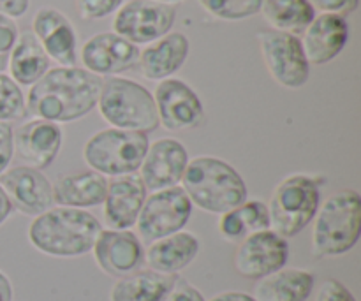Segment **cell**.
<instances>
[{"label": "cell", "instance_id": "obj_1", "mask_svg": "<svg viewBox=\"0 0 361 301\" xmlns=\"http://www.w3.org/2000/svg\"><path fill=\"white\" fill-rule=\"evenodd\" d=\"M102 78L83 67H51L25 95L27 115L53 123L85 118L97 108Z\"/></svg>", "mask_w": 361, "mask_h": 301}, {"label": "cell", "instance_id": "obj_2", "mask_svg": "<svg viewBox=\"0 0 361 301\" xmlns=\"http://www.w3.org/2000/svg\"><path fill=\"white\" fill-rule=\"evenodd\" d=\"M102 224L87 210L53 207L34 217L28 226V242L51 257H80L92 252Z\"/></svg>", "mask_w": 361, "mask_h": 301}, {"label": "cell", "instance_id": "obj_3", "mask_svg": "<svg viewBox=\"0 0 361 301\" xmlns=\"http://www.w3.org/2000/svg\"><path fill=\"white\" fill-rule=\"evenodd\" d=\"M180 183L192 207L214 215L226 214L249 199L242 175L229 162L214 155L190 159Z\"/></svg>", "mask_w": 361, "mask_h": 301}, {"label": "cell", "instance_id": "obj_4", "mask_svg": "<svg viewBox=\"0 0 361 301\" xmlns=\"http://www.w3.org/2000/svg\"><path fill=\"white\" fill-rule=\"evenodd\" d=\"M312 228L314 257L344 256L355 249L361 235V196L342 189L321 203Z\"/></svg>", "mask_w": 361, "mask_h": 301}, {"label": "cell", "instance_id": "obj_5", "mask_svg": "<svg viewBox=\"0 0 361 301\" xmlns=\"http://www.w3.org/2000/svg\"><path fill=\"white\" fill-rule=\"evenodd\" d=\"M97 109L102 120L115 129L150 134L161 125L154 94L129 78H102Z\"/></svg>", "mask_w": 361, "mask_h": 301}, {"label": "cell", "instance_id": "obj_6", "mask_svg": "<svg viewBox=\"0 0 361 301\" xmlns=\"http://www.w3.org/2000/svg\"><path fill=\"white\" fill-rule=\"evenodd\" d=\"M321 185L317 176L305 173L286 176L275 187L268 203L271 229L284 238L300 235L319 210Z\"/></svg>", "mask_w": 361, "mask_h": 301}, {"label": "cell", "instance_id": "obj_7", "mask_svg": "<svg viewBox=\"0 0 361 301\" xmlns=\"http://www.w3.org/2000/svg\"><path fill=\"white\" fill-rule=\"evenodd\" d=\"M148 145V134L108 127L88 137L83 147V161L88 169L106 178L133 175L140 169Z\"/></svg>", "mask_w": 361, "mask_h": 301}, {"label": "cell", "instance_id": "obj_8", "mask_svg": "<svg viewBox=\"0 0 361 301\" xmlns=\"http://www.w3.org/2000/svg\"><path fill=\"white\" fill-rule=\"evenodd\" d=\"M192 203L180 185L150 192L137 215V238L152 243L183 231L192 217Z\"/></svg>", "mask_w": 361, "mask_h": 301}, {"label": "cell", "instance_id": "obj_9", "mask_svg": "<svg viewBox=\"0 0 361 301\" xmlns=\"http://www.w3.org/2000/svg\"><path fill=\"white\" fill-rule=\"evenodd\" d=\"M257 42L268 73L281 87L288 90L305 87L310 76V63L303 53L300 37L270 28L257 34Z\"/></svg>", "mask_w": 361, "mask_h": 301}, {"label": "cell", "instance_id": "obj_10", "mask_svg": "<svg viewBox=\"0 0 361 301\" xmlns=\"http://www.w3.org/2000/svg\"><path fill=\"white\" fill-rule=\"evenodd\" d=\"M176 9L154 0H129L115 13L113 32L133 44H150L169 34Z\"/></svg>", "mask_w": 361, "mask_h": 301}, {"label": "cell", "instance_id": "obj_11", "mask_svg": "<svg viewBox=\"0 0 361 301\" xmlns=\"http://www.w3.org/2000/svg\"><path fill=\"white\" fill-rule=\"evenodd\" d=\"M154 101L159 123L171 133L200 129L207 122V113L200 95L178 78L159 81Z\"/></svg>", "mask_w": 361, "mask_h": 301}, {"label": "cell", "instance_id": "obj_12", "mask_svg": "<svg viewBox=\"0 0 361 301\" xmlns=\"http://www.w3.org/2000/svg\"><path fill=\"white\" fill-rule=\"evenodd\" d=\"M288 238L274 229L252 233L242 240L235 254V268L242 277L259 281L284 268L289 261Z\"/></svg>", "mask_w": 361, "mask_h": 301}, {"label": "cell", "instance_id": "obj_13", "mask_svg": "<svg viewBox=\"0 0 361 301\" xmlns=\"http://www.w3.org/2000/svg\"><path fill=\"white\" fill-rule=\"evenodd\" d=\"M0 187L13 210L37 217L55 207L53 183L42 171L28 166H14L0 175Z\"/></svg>", "mask_w": 361, "mask_h": 301}, {"label": "cell", "instance_id": "obj_14", "mask_svg": "<svg viewBox=\"0 0 361 301\" xmlns=\"http://www.w3.org/2000/svg\"><path fill=\"white\" fill-rule=\"evenodd\" d=\"M80 59L88 73L109 78L134 69L140 62V48L115 32H102L85 41Z\"/></svg>", "mask_w": 361, "mask_h": 301}, {"label": "cell", "instance_id": "obj_15", "mask_svg": "<svg viewBox=\"0 0 361 301\" xmlns=\"http://www.w3.org/2000/svg\"><path fill=\"white\" fill-rule=\"evenodd\" d=\"M189 152L175 137H161L148 145L140 166V178L148 192L180 185L189 164Z\"/></svg>", "mask_w": 361, "mask_h": 301}, {"label": "cell", "instance_id": "obj_16", "mask_svg": "<svg viewBox=\"0 0 361 301\" xmlns=\"http://www.w3.org/2000/svg\"><path fill=\"white\" fill-rule=\"evenodd\" d=\"M92 252L97 266L109 277H126L145 263L143 243L130 229H102Z\"/></svg>", "mask_w": 361, "mask_h": 301}, {"label": "cell", "instance_id": "obj_17", "mask_svg": "<svg viewBox=\"0 0 361 301\" xmlns=\"http://www.w3.org/2000/svg\"><path fill=\"white\" fill-rule=\"evenodd\" d=\"M32 34L49 60L60 67L78 66V37L73 23L55 7H42L32 20Z\"/></svg>", "mask_w": 361, "mask_h": 301}, {"label": "cell", "instance_id": "obj_18", "mask_svg": "<svg viewBox=\"0 0 361 301\" xmlns=\"http://www.w3.org/2000/svg\"><path fill=\"white\" fill-rule=\"evenodd\" d=\"M62 143L63 133L59 123L32 118L14 133V155L23 166L41 171L55 162Z\"/></svg>", "mask_w": 361, "mask_h": 301}, {"label": "cell", "instance_id": "obj_19", "mask_svg": "<svg viewBox=\"0 0 361 301\" xmlns=\"http://www.w3.org/2000/svg\"><path fill=\"white\" fill-rule=\"evenodd\" d=\"M147 196V187L136 173L109 178L102 203L108 229H130L136 226Z\"/></svg>", "mask_w": 361, "mask_h": 301}, {"label": "cell", "instance_id": "obj_20", "mask_svg": "<svg viewBox=\"0 0 361 301\" xmlns=\"http://www.w3.org/2000/svg\"><path fill=\"white\" fill-rule=\"evenodd\" d=\"M349 41V23L337 14H316L302 34V48L309 63L324 66L337 59Z\"/></svg>", "mask_w": 361, "mask_h": 301}, {"label": "cell", "instance_id": "obj_21", "mask_svg": "<svg viewBox=\"0 0 361 301\" xmlns=\"http://www.w3.org/2000/svg\"><path fill=\"white\" fill-rule=\"evenodd\" d=\"M190 51V42L182 32H169L164 37L150 42L140 51V66L143 78L150 81H162L178 73Z\"/></svg>", "mask_w": 361, "mask_h": 301}, {"label": "cell", "instance_id": "obj_22", "mask_svg": "<svg viewBox=\"0 0 361 301\" xmlns=\"http://www.w3.org/2000/svg\"><path fill=\"white\" fill-rule=\"evenodd\" d=\"M106 189H108V178L94 169L69 173L56 178L53 183L55 207L78 208V210L101 207L104 203Z\"/></svg>", "mask_w": 361, "mask_h": 301}, {"label": "cell", "instance_id": "obj_23", "mask_svg": "<svg viewBox=\"0 0 361 301\" xmlns=\"http://www.w3.org/2000/svg\"><path fill=\"white\" fill-rule=\"evenodd\" d=\"M200 254V240L189 231H178L148 243L145 261L150 270L168 275H178Z\"/></svg>", "mask_w": 361, "mask_h": 301}, {"label": "cell", "instance_id": "obj_24", "mask_svg": "<svg viewBox=\"0 0 361 301\" xmlns=\"http://www.w3.org/2000/svg\"><path fill=\"white\" fill-rule=\"evenodd\" d=\"M316 278L302 268H281L254 285L256 301H307L314 291Z\"/></svg>", "mask_w": 361, "mask_h": 301}, {"label": "cell", "instance_id": "obj_25", "mask_svg": "<svg viewBox=\"0 0 361 301\" xmlns=\"http://www.w3.org/2000/svg\"><path fill=\"white\" fill-rule=\"evenodd\" d=\"M178 275L155 270H136L120 277L109 293V301H166L175 288Z\"/></svg>", "mask_w": 361, "mask_h": 301}, {"label": "cell", "instance_id": "obj_26", "mask_svg": "<svg viewBox=\"0 0 361 301\" xmlns=\"http://www.w3.org/2000/svg\"><path fill=\"white\" fill-rule=\"evenodd\" d=\"M7 69L13 81H16L20 87H32L51 69V60L35 35L27 30L18 35L16 44L9 55Z\"/></svg>", "mask_w": 361, "mask_h": 301}, {"label": "cell", "instance_id": "obj_27", "mask_svg": "<svg viewBox=\"0 0 361 301\" xmlns=\"http://www.w3.org/2000/svg\"><path fill=\"white\" fill-rule=\"evenodd\" d=\"M259 13L271 30L286 32L296 37L303 34L316 18V11L307 0H261Z\"/></svg>", "mask_w": 361, "mask_h": 301}, {"label": "cell", "instance_id": "obj_28", "mask_svg": "<svg viewBox=\"0 0 361 301\" xmlns=\"http://www.w3.org/2000/svg\"><path fill=\"white\" fill-rule=\"evenodd\" d=\"M208 14L217 20L240 21L259 13L261 0H197Z\"/></svg>", "mask_w": 361, "mask_h": 301}, {"label": "cell", "instance_id": "obj_29", "mask_svg": "<svg viewBox=\"0 0 361 301\" xmlns=\"http://www.w3.org/2000/svg\"><path fill=\"white\" fill-rule=\"evenodd\" d=\"M27 116L25 95L20 85L6 73H0V122H16Z\"/></svg>", "mask_w": 361, "mask_h": 301}, {"label": "cell", "instance_id": "obj_30", "mask_svg": "<svg viewBox=\"0 0 361 301\" xmlns=\"http://www.w3.org/2000/svg\"><path fill=\"white\" fill-rule=\"evenodd\" d=\"M236 211H238L240 219L245 226L247 235L271 229L268 204L263 203L261 199H245L240 207H236Z\"/></svg>", "mask_w": 361, "mask_h": 301}, {"label": "cell", "instance_id": "obj_31", "mask_svg": "<svg viewBox=\"0 0 361 301\" xmlns=\"http://www.w3.org/2000/svg\"><path fill=\"white\" fill-rule=\"evenodd\" d=\"M78 13L83 20H102L115 14L123 6V0H76Z\"/></svg>", "mask_w": 361, "mask_h": 301}, {"label": "cell", "instance_id": "obj_32", "mask_svg": "<svg viewBox=\"0 0 361 301\" xmlns=\"http://www.w3.org/2000/svg\"><path fill=\"white\" fill-rule=\"evenodd\" d=\"M18 35H20V30H18L16 21L0 14V73L7 69L9 55L16 44Z\"/></svg>", "mask_w": 361, "mask_h": 301}, {"label": "cell", "instance_id": "obj_33", "mask_svg": "<svg viewBox=\"0 0 361 301\" xmlns=\"http://www.w3.org/2000/svg\"><path fill=\"white\" fill-rule=\"evenodd\" d=\"M314 11L323 14H337V16H349L360 6V0H307Z\"/></svg>", "mask_w": 361, "mask_h": 301}, {"label": "cell", "instance_id": "obj_34", "mask_svg": "<svg viewBox=\"0 0 361 301\" xmlns=\"http://www.w3.org/2000/svg\"><path fill=\"white\" fill-rule=\"evenodd\" d=\"M316 301H356V298L341 281L328 278L321 284Z\"/></svg>", "mask_w": 361, "mask_h": 301}, {"label": "cell", "instance_id": "obj_35", "mask_svg": "<svg viewBox=\"0 0 361 301\" xmlns=\"http://www.w3.org/2000/svg\"><path fill=\"white\" fill-rule=\"evenodd\" d=\"M14 157V130L11 123L0 122V175L9 169Z\"/></svg>", "mask_w": 361, "mask_h": 301}, {"label": "cell", "instance_id": "obj_36", "mask_svg": "<svg viewBox=\"0 0 361 301\" xmlns=\"http://www.w3.org/2000/svg\"><path fill=\"white\" fill-rule=\"evenodd\" d=\"M166 301H204V298L200 293V289L194 288L192 284H189V282L178 277L175 288L169 293Z\"/></svg>", "mask_w": 361, "mask_h": 301}, {"label": "cell", "instance_id": "obj_37", "mask_svg": "<svg viewBox=\"0 0 361 301\" xmlns=\"http://www.w3.org/2000/svg\"><path fill=\"white\" fill-rule=\"evenodd\" d=\"M30 0H0V14L7 18H20L28 11Z\"/></svg>", "mask_w": 361, "mask_h": 301}, {"label": "cell", "instance_id": "obj_38", "mask_svg": "<svg viewBox=\"0 0 361 301\" xmlns=\"http://www.w3.org/2000/svg\"><path fill=\"white\" fill-rule=\"evenodd\" d=\"M210 301H256L252 295H247V293L240 291H226L221 295H215Z\"/></svg>", "mask_w": 361, "mask_h": 301}, {"label": "cell", "instance_id": "obj_39", "mask_svg": "<svg viewBox=\"0 0 361 301\" xmlns=\"http://www.w3.org/2000/svg\"><path fill=\"white\" fill-rule=\"evenodd\" d=\"M0 301H13V284L4 271H0Z\"/></svg>", "mask_w": 361, "mask_h": 301}, {"label": "cell", "instance_id": "obj_40", "mask_svg": "<svg viewBox=\"0 0 361 301\" xmlns=\"http://www.w3.org/2000/svg\"><path fill=\"white\" fill-rule=\"evenodd\" d=\"M13 207H11L9 199H7L6 192H4V189L0 187V226L4 224V222L9 219V215L13 214Z\"/></svg>", "mask_w": 361, "mask_h": 301}, {"label": "cell", "instance_id": "obj_41", "mask_svg": "<svg viewBox=\"0 0 361 301\" xmlns=\"http://www.w3.org/2000/svg\"><path fill=\"white\" fill-rule=\"evenodd\" d=\"M154 2H161V4H169V6H171V4H175V2H180V0H154Z\"/></svg>", "mask_w": 361, "mask_h": 301}]
</instances>
